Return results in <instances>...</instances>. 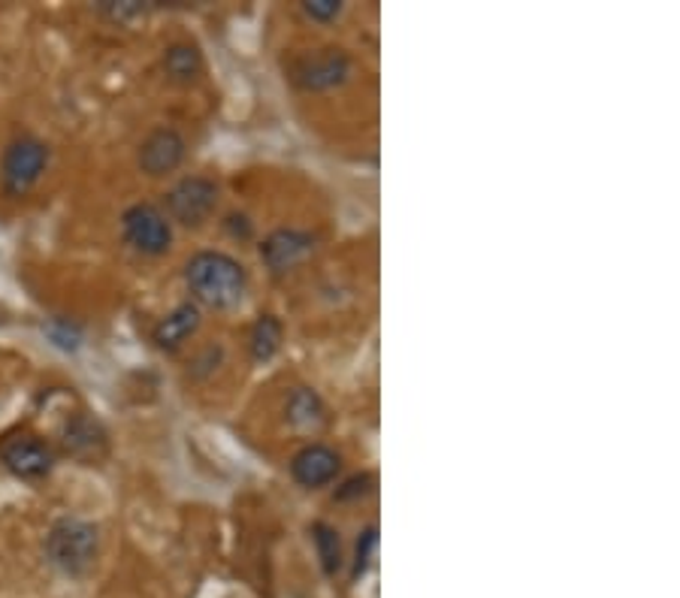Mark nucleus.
<instances>
[{"label": "nucleus", "mask_w": 680, "mask_h": 598, "mask_svg": "<svg viewBox=\"0 0 680 598\" xmlns=\"http://www.w3.org/2000/svg\"><path fill=\"white\" fill-rule=\"evenodd\" d=\"M184 285L191 290V302L215 312H230L242 306L249 294V273L227 251H196L184 263Z\"/></svg>", "instance_id": "obj_1"}, {"label": "nucleus", "mask_w": 680, "mask_h": 598, "mask_svg": "<svg viewBox=\"0 0 680 598\" xmlns=\"http://www.w3.org/2000/svg\"><path fill=\"white\" fill-rule=\"evenodd\" d=\"M46 560L64 577H85L100 557V529L82 517H61L46 533Z\"/></svg>", "instance_id": "obj_2"}, {"label": "nucleus", "mask_w": 680, "mask_h": 598, "mask_svg": "<svg viewBox=\"0 0 680 598\" xmlns=\"http://www.w3.org/2000/svg\"><path fill=\"white\" fill-rule=\"evenodd\" d=\"M49 157H52V152L39 136H34V133L15 136L13 143L3 148V155H0L3 191L10 196L31 194L39 179H43V172L49 169Z\"/></svg>", "instance_id": "obj_3"}, {"label": "nucleus", "mask_w": 680, "mask_h": 598, "mask_svg": "<svg viewBox=\"0 0 680 598\" xmlns=\"http://www.w3.org/2000/svg\"><path fill=\"white\" fill-rule=\"evenodd\" d=\"M218 208V184L210 176H184L164 194V215L170 224L203 227Z\"/></svg>", "instance_id": "obj_4"}, {"label": "nucleus", "mask_w": 680, "mask_h": 598, "mask_svg": "<svg viewBox=\"0 0 680 598\" xmlns=\"http://www.w3.org/2000/svg\"><path fill=\"white\" fill-rule=\"evenodd\" d=\"M121 236L143 258H164L172 248V224L155 203H133L124 208Z\"/></svg>", "instance_id": "obj_5"}, {"label": "nucleus", "mask_w": 680, "mask_h": 598, "mask_svg": "<svg viewBox=\"0 0 680 598\" xmlns=\"http://www.w3.org/2000/svg\"><path fill=\"white\" fill-rule=\"evenodd\" d=\"M0 463L22 481H43L55 468V454L37 435H13L0 447Z\"/></svg>", "instance_id": "obj_6"}, {"label": "nucleus", "mask_w": 680, "mask_h": 598, "mask_svg": "<svg viewBox=\"0 0 680 598\" xmlns=\"http://www.w3.org/2000/svg\"><path fill=\"white\" fill-rule=\"evenodd\" d=\"M188 157V140L176 128H155L136 152V164L148 179H164L182 167Z\"/></svg>", "instance_id": "obj_7"}, {"label": "nucleus", "mask_w": 680, "mask_h": 598, "mask_svg": "<svg viewBox=\"0 0 680 598\" xmlns=\"http://www.w3.org/2000/svg\"><path fill=\"white\" fill-rule=\"evenodd\" d=\"M348 76H351V58L342 52V49H324V52L306 58V61L294 70V85H297L300 92L321 94L345 85Z\"/></svg>", "instance_id": "obj_8"}, {"label": "nucleus", "mask_w": 680, "mask_h": 598, "mask_svg": "<svg viewBox=\"0 0 680 598\" xmlns=\"http://www.w3.org/2000/svg\"><path fill=\"white\" fill-rule=\"evenodd\" d=\"M314 236L297 227H278L261 242L263 266L275 275H285L297 270L306 258H312Z\"/></svg>", "instance_id": "obj_9"}, {"label": "nucleus", "mask_w": 680, "mask_h": 598, "mask_svg": "<svg viewBox=\"0 0 680 598\" xmlns=\"http://www.w3.org/2000/svg\"><path fill=\"white\" fill-rule=\"evenodd\" d=\"M342 454L330 444H306L290 459V478L306 487V490H321L339 478Z\"/></svg>", "instance_id": "obj_10"}, {"label": "nucleus", "mask_w": 680, "mask_h": 598, "mask_svg": "<svg viewBox=\"0 0 680 598\" xmlns=\"http://www.w3.org/2000/svg\"><path fill=\"white\" fill-rule=\"evenodd\" d=\"M64 451L76 459H97L106 454L109 447V435H106L104 423L92 415H76L67 420L64 435Z\"/></svg>", "instance_id": "obj_11"}, {"label": "nucleus", "mask_w": 680, "mask_h": 598, "mask_svg": "<svg viewBox=\"0 0 680 598\" xmlns=\"http://www.w3.org/2000/svg\"><path fill=\"white\" fill-rule=\"evenodd\" d=\"M200 330V306L184 299L179 302L170 314H164L152 330V342H155L160 351H179L188 338Z\"/></svg>", "instance_id": "obj_12"}, {"label": "nucleus", "mask_w": 680, "mask_h": 598, "mask_svg": "<svg viewBox=\"0 0 680 598\" xmlns=\"http://www.w3.org/2000/svg\"><path fill=\"white\" fill-rule=\"evenodd\" d=\"M285 417L294 430H318L327 417V408L312 387H297V391H290L288 403H285Z\"/></svg>", "instance_id": "obj_13"}, {"label": "nucleus", "mask_w": 680, "mask_h": 598, "mask_svg": "<svg viewBox=\"0 0 680 598\" xmlns=\"http://www.w3.org/2000/svg\"><path fill=\"white\" fill-rule=\"evenodd\" d=\"M285 342V326L275 314H261L249 333V351L254 363H270L275 354L282 351Z\"/></svg>", "instance_id": "obj_14"}, {"label": "nucleus", "mask_w": 680, "mask_h": 598, "mask_svg": "<svg viewBox=\"0 0 680 598\" xmlns=\"http://www.w3.org/2000/svg\"><path fill=\"white\" fill-rule=\"evenodd\" d=\"M164 73L179 85H191L203 73V52L194 43H172L164 49Z\"/></svg>", "instance_id": "obj_15"}, {"label": "nucleus", "mask_w": 680, "mask_h": 598, "mask_svg": "<svg viewBox=\"0 0 680 598\" xmlns=\"http://www.w3.org/2000/svg\"><path fill=\"white\" fill-rule=\"evenodd\" d=\"M312 541L314 550H318V560H321V569L324 574H333L342 569V538L339 533L330 526V523H314L312 526Z\"/></svg>", "instance_id": "obj_16"}, {"label": "nucleus", "mask_w": 680, "mask_h": 598, "mask_svg": "<svg viewBox=\"0 0 680 598\" xmlns=\"http://www.w3.org/2000/svg\"><path fill=\"white\" fill-rule=\"evenodd\" d=\"M46 336L52 338V345H58L61 351H76L82 345V326L73 324L70 318H52L46 324Z\"/></svg>", "instance_id": "obj_17"}, {"label": "nucleus", "mask_w": 680, "mask_h": 598, "mask_svg": "<svg viewBox=\"0 0 680 598\" xmlns=\"http://www.w3.org/2000/svg\"><path fill=\"white\" fill-rule=\"evenodd\" d=\"M97 10H100L106 19L118 22V25H128V22H133V19H140V15L148 13V7L140 3V0H118V3L116 0H104Z\"/></svg>", "instance_id": "obj_18"}, {"label": "nucleus", "mask_w": 680, "mask_h": 598, "mask_svg": "<svg viewBox=\"0 0 680 598\" xmlns=\"http://www.w3.org/2000/svg\"><path fill=\"white\" fill-rule=\"evenodd\" d=\"M375 553H379V529H375V526H367V529H363V535H360V541H357L354 577L367 574V569L372 565V560H375Z\"/></svg>", "instance_id": "obj_19"}, {"label": "nucleus", "mask_w": 680, "mask_h": 598, "mask_svg": "<svg viewBox=\"0 0 680 598\" xmlns=\"http://www.w3.org/2000/svg\"><path fill=\"white\" fill-rule=\"evenodd\" d=\"M372 487H375V475H372V471H360V475H354V478H348V481L342 483L339 490H336V499H339V502L363 499V495L372 493Z\"/></svg>", "instance_id": "obj_20"}, {"label": "nucleus", "mask_w": 680, "mask_h": 598, "mask_svg": "<svg viewBox=\"0 0 680 598\" xmlns=\"http://www.w3.org/2000/svg\"><path fill=\"white\" fill-rule=\"evenodd\" d=\"M302 13L309 15L312 22H321V25H330L342 15V0H306L302 3Z\"/></svg>", "instance_id": "obj_21"}]
</instances>
